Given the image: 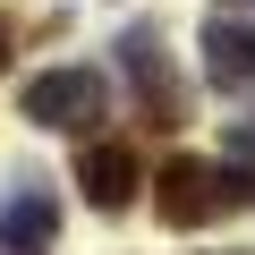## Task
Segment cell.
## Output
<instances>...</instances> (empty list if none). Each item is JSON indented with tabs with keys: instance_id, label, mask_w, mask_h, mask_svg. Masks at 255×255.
<instances>
[{
	"instance_id": "277c9868",
	"label": "cell",
	"mask_w": 255,
	"mask_h": 255,
	"mask_svg": "<svg viewBox=\"0 0 255 255\" xmlns=\"http://www.w3.org/2000/svg\"><path fill=\"white\" fill-rule=\"evenodd\" d=\"M77 187H85L102 213H119L128 196H136V153H128V145H85V153H77Z\"/></svg>"
},
{
	"instance_id": "3957f363",
	"label": "cell",
	"mask_w": 255,
	"mask_h": 255,
	"mask_svg": "<svg viewBox=\"0 0 255 255\" xmlns=\"http://www.w3.org/2000/svg\"><path fill=\"white\" fill-rule=\"evenodd\" d=\"M204 77H213L221 94L255 85V26H238V17H204Z\"/></svg>"
},
{
	"instance_id": "5b68a950",
	"label": "cell",
	"mask_w": 255,
	"mask_h": 255,
	"mask_svg": "<svg viewBox=\"0 0 255 255\" xmlns=\"http://www.w3.org/2000/svg\"><path fill=\"white\" fill-rule=\"evenodd\" d=\"M51 230H60V204H51L43 187H17L9 204H0V238H9V255H34V247H51Z\"/></svg>"
},
{
	"instance_id": "6da1fadb",
	"label": "cell",
	"mask_w": 255,
	"mask_h": 255,
	"mask_svg": "<svg viewBox=\"0 0 255 255\" xmlns=\"http://www.w3.org/2000/svg\"><path fill=\"white\" fill-rule=\"evenodd\" d=\"M230 204H255V179H247V170H221V162H196V153H179V162L162 170V196H153V213H162L170 230H204V221L230 213Z\"/></svg>"
},
{
	"instance_id": "7a4b0ae2",
	"label": "cell",
	"mask_w": 255,
	"mask_h": 255,
	"mask_svg": "<svg viewBox=\"0 0 255 255\" xmlns=\"http://www.w3.org/2000/svg\"><path fill=\"white\" fill-rule=\"evenodd\" d=\"M102 68H43L26 77V119L34 128H94L102 119Z\"/></svg>"
},
{
	"instance_id": "8992f818",
	"label": "cell",
	"mask_w": 255,
	"mask_h": 255,
	"mask_svg": "<svg viewBox=\"0 0 255 255\" xmlns=\"http://www.w3.org/2000/svg\"><path fill=\"white\" fill-rule=\"evenodd\" d=\"M230 145H238V153H255V111H247V119H230Z\"/></svg>"
},
{
	"instance_id": "52a82bcc",
	"label": "cell",
	"mask_w": 255,
	"mask_h": 255,
	"mask_svg": "<svg viewBox=\"0 0 255 255\" xmlns=\"http://www.w3.org/2000/svg\"><path fill=\"white\" fill-rule=\"evenodd\" d=\"M0 68H9V26H0Z\"/></svg>"
}]
</instances>
